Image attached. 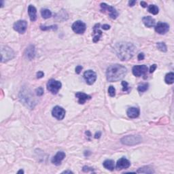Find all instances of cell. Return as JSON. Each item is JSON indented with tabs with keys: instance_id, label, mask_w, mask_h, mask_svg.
Wrapping results in <instances>:
<instances>
[{
	"instance_id": "6da1fadb",
	"label": "cell",
	"mask_w": 174,
	"mask_h": 174,
	"mask_svg": "<svg viewBox=\"0 0 174 174\" xmlns=\"http://www.w3.org/2000/svg\"><path fill=\"white\" fill-rule=\"evenodd\" d=\"M116 55L121 61H129L135 52V46L129 42H119L114 46Z\"/></svg>"
},
{
	"instance_id": "7a4b0ae2",
	"label": "cell",
	"mask_w": 174,
	"mask_h": 174,
	"mask_svg": "<svg viewBox=\"0 0 174 174\" xmlns=\"http://www.w3.org/2000/svg\"><path fill=\"white\" fill-rule=\"evenodd\" d=\"M127 73L125 66L120 64H114L109 67L106 71L107 80L109 82H117L124 78Z\"/></svg>"
},
{
	"instance_id": "3957f363",
	"label": "cell",
	"mask_w": 174,
	"mask_h": 174,
	"mask_svg": "<svg viewBox=\"0 0 174 174\" xmlns=\"http://www.w3.org/2000/svg\"><path fill=\"white\" fill-rule=\"evenodd\" d=\"M15 52L8 46H1V61L2 63L7 62L8 61L13 59L15 57Z\"/></svg>"
},
{
	"instance_id": "277c9868",
	"label": "cell",
	"mask_w": 174,
	"mask_h": 174,
	"mask_svg": "<svg viewBox=\"0 0 174 174\" xmlns=\"http://www.w3.org/2000/svg\"><path fill=\"white\" fill-rule=\"evenodd\" d=\"M142 141L139 135H127L120 139L121 143L126 145H134L141 143Z\"/></svg>"
},
{
	"instance_id": "5b68a950",
	"label": "cell",
	"mask_w": 174,
	"mask_h": 174,
	"mask_svg": "<svg viewBox=\"0 0 174 174\" xmlns=\"http://www.w3.org/2000/svg\"><path fill=\"white\" fill-rule=\"evenodd\" d=\"M62 84L59 81L55 80L54 79H50L47 83V89L51 92L52 94L56 95L58 93V90L61 88Z\"/></svg>"
},
{
	"instance_id": "8992f818",
	"label": "cell",
	"mask_w": 174,
	"mask_h": 174,
	"mask_svg": "<svg viewBox=\"0 0 174 174\" xmlns=\"http://www.w3.org/2000/svg\"><path fill=\"white\" fill-rule=\"evenodd\" d=\"M101 8H102V12L108 11L110 15V17L112 19H116L118 16V12L116 11V10L114 8V7L108 6L106 3H101Z\"/></svg>"
},
{
	"instance_id": "52a82bcc",
	"label": "cell",
	"mask_w": 174,
	"mask_h": 174,
	"mask_svg": "<svg viewBox=\"0 0 174 174\" xmlns=\"http://www.w3.org/2000/svg\"><path fill=\"white\" fill-rule=\"evenodd\" d=\"M72 28V30L75 32V33L78 34H82L84 33L85 31H86V24L83 23L82 21H77L73 23Z\"/></svg>"
},
{
	"instance_id": "ba28073f",
	"label": "cell",
	"mask_w": 174,
	"mask_h": 174,
	"mask_svg": "<svg viewBox=\"0 0 174 174\" xmlns=\"http://www.w3.org/2000/svg\"><path fill=\"white\" fill-rule=\"evenodd\" d=\"M84 78L88 84H93L97 80L96 73L93 70H87L84 73Z\"/></svg>"
},
{
	"instance_id": "9c48e42d",
	"label": "cell",
	"mask_w": 174,
	"mask_h": 174,
	"mask_svg": "<svg viewBox=\"0 0 174 174\" xmlns=\"http://www.w3.org/2000/svg\"><path fill=\"white\" fill-rule=\"evenodd\" d=\"M148 67L145 65H135L132 69V72L133 75L136 77H140L143 75H145L148 72Z\"/></svg>"
},
{
	"instance_id": "30bf717a",
	"label": "cell",
	"mask_w": 174,
	"mask_h": 174,
	"mask_svg": "<svg viewBox=\"0 0 174 174\" xmlns=\"http://www.w3.org/2000/svg\"><path fill=\"white\" fill-rule=\"evenodd\" d=\"M13 28L16 31L18 32V33L23 34L25 33L26 30H27V21H23V20L18 21L14 24Z\"/></svg>"
},
{
	"instance_id": "8fae6325",
	"label": "cell",
	"mask_w": 174,
	"mask_h": 174,
	"mask_svg": "<svg viewBox=\"0 0 174 174\" xmlns=\"http://www.w3.org/2000/svg\"><path fill=\"white\" fill-rule=\"evenodd\" d=\"M52 116L58 120H61L65 116V110L60 106H55L52 111Z\"/></svg>"
},
{
	"instance_id": "7c38bea8",
	"label": "cell",
	"mask_w": 174,
	"mask_h": 174,
	"mask_svg": "<svg viewBox=\"0 0 174 174\" xmlns=\"http://www.w3.org/2000/svg\"><path fill=\"white\" fill-rule=\"evenodd\" d=\"M21 97H20V99H21L22 102L24 103V104H27V106L31 108V106L32 108H33V104H34L33 102V97L30 96L29 93H27V92H21Z\"/></svg>"
},
{
	"instance_id": "4fadbf2b",
	"label": "cell",
	"mask_w": 174,
	"mask_h": 174,
	"mask_svg": "<svg viewBox=\"0 0 174 174\" xmlns=\"http://www.w3.org/2000/svg\"><path fill=\"white\" fill-rule=\"evenodd\" d=\"M169 25L167 23L159 22L155 26V31L158 33L161 34V35H163V34L167 33L169 31Z\"/></svg>"
},
{
	"instance_id": "5bb4252c",
	"label": "cell",
	"mask_w": 174,
	"mask_h": 174,
	"mask_svg": "<svg viewBox=\"0 0 174 174\" xmlns=\"http://www.w3.org/2000/svg\"><path fill=\"white\" fill-rule=\"evenodd\" d=\"M130 165H131L130 161H129L128 159H127L126 158L122 157L117 161L116 169L118 170L127 169V168L130 167Z\"/></svg>"
},
{
	"instance_id": "9a60e30c",
	"label": "cell",
	"mask_w": 174,
	"mask_h": 174,
	"mask_svg": "<svg viewBox=\"0 0 174 174\" xmlns=\"http://www.w3.org/2000/svg\"><path fill=\"white\" fill-rule=\"evenodd\" d=\"M65 153L64 152H58L56 154V155L54 156L53 158L52 159V163L56 166L60 165L63 160L65 157Z\"/></svg>"
},
{
	"instance_id": "2e32d148",
	"label": "cell",
	"mask_w": 174,
	"mask_h": 174,
	"mask_svg": "<svg viewBox=\"0 0 174 174\" xmlns=\"http://www.w3.org/2000/svg\"><path fill=\"white\" fill-rule=\"evenodd\" d=\"M139 114H140L139 109L135 108V107L129 108L127 112V116L130 118H136L139 116Z\"/></svg>"
},
{
	"instance_id": "e0dca14e",
	"label": "cell",
	"mask_w": 174,
	"mask_h": 174,
	"mask_svg": "<svg viewBox=\"0 0 174 174\" xmlns=\"http://www.w3.org/2000/svg\"><path fill=\"white\" fill-rule=\"evenodd\" d=\"M76 98H78V103L80 104H84L87 100H90V98H91V97L90 95L82 92L76 93Z\"/></svg>"
},
{
	"instance_id": "ac0fdd59",
	"label": "cell",
	"mask_w": 174,
	"mask_h": 174,
	"mask_svg": "<svg viewBox=\"0 0 174 174\" xmlns=\"http://www.w3.org/2000/svg\"><path fill=\"white\" fill-rule=\"evenodd\" d=\"M100 24H96L94 27V29H93L94 38L93 39V42H95H95H97L99 40H100L101 36L102 35V31H100Z\"/></svg>"
},
{
	"instance_id": "d6986e66",
	"label": "cell",
	"mask_w": 174,
	"mask_h": 174,
	"mask_svg": "<svg viewBox=\"0 0 174 174\" xmlns=\"http://www.w3.org/2000/svg\"><path fill=\"white\" fill-rule=\"evenodd\" d=\"M28 14L31 21H35L37 19V10L33 6L29 5L28 7Z\"/></svg>"
},
{
	"instance_id": "ffe728a7",
	"label": "cell",
	"mask_w": 174,
	"mask_h": 174,
	"mask_svg": "<svg viewBox=\"0 0 174 174\" xmlns=\"http://www.w3.org/2000/svg\"><path fill=\"white\" fill-rule=\"evenodd\" d=\"M142 21L143 24H144L145 27L150 28L153 27L155 24V20L153 19L152 17H150V16H148V17H143Z\"/></svg>"
},
{
	"instance_id": "44dd1931",
	"label": "cell",
	"mask_w": 174,
	"mask_h": 174,
	"mask_svg": "<svg viewBox=\"0 0 174 174\" xmlns=\"http://www.w3.org/2000/svg\"><path fill=\"white\" fill-rule=\"evenodd\" d=\"M35 47H34V46L33 45L29 46V47L27 48V50H26V55H27V58H29V60H32L34 57H35Z\"/></svg>"
},
{
	"instance_id": "7402d4cb",
	"label": "cell",
	"mask_w": 174,
	"mask_h": 174,
	"mask_svg": "<svg viewBox=\"0 0 174 174\" xmlns=\"http://www.w3.org/2000/svg\"><path fill=\"white\" fill-rule=\"evenodd\" d=\"M104 167L106 168V169L110 170V171H113L114 169L115 165H114V161L112 160H106L103 163Z\"/></svg>"
},
{
	"instance_id": "603a6c76",
	"label": "cell",
	"mask_w": 174,
	"mask_h": 174,
	"mask_svg": "<svg viewBox=\"0 0 174 174\" xmlns=\"http://www.w3.org/2000/svg\"><path fill=\"white\" fill-rule=\"evenodd\" d=\"M137 173H155L152 168H151L149 166H145V167H141L137 170Z\"/></svg>"
},
{
	"instance_id": "cb8c5ba5",
	"label": "cell",
	"mask_w": 174,
	"mask_h": 174,
	"mask_svg": "<svg viewBox=\"0 0 174 174\" xmlns=\"http://www.w3.org/2000/svg\"><path fill=\"white\" fill-rule=\"evenodd\" d=\"M165 82L168 84H171L173 83L174 81V74L173 72H170L169 74H167L165 76Z\"/></svg>"
},
{
	"instance_id": "d4e9b609",
	"label": "cell",
	"mask_w": 174,
	"mask_h": 174,
	"mask_svg": "<svg viewBox=\"0 0 174 174\" xmlns=\"http://www.w3.org/2000/svg\"><path fill=\"white\" fill-rule=\"evenodd\" d=\"M41 15L44 19H47L52 17V13L50 10L48 9H42L41 10Z\"/></svg>"
},
{
	"instance_id": "484cf974",
	"label": "cell",
	"mask_w": 174,
	"mask_h": 174,
	"mask_svg": "<svg viewBox=\"0 0 174 174\" xmlns=\"http://www.w3.org/2000/svg\"><path fill=\"white\" fill-rule=\"evenodd\" d=\"M149 13L152 14L154 15H157L159 13V9L157 6L155 5H150L148 7Z\"/></svg>"
},
{
	"instance_id": "4316f807",
	"label": "cell",
	"mask_w": 174,
	"mask_h": 174,
	"mask_svg": "<svg viewBox=\"0 0 174 174\" xmlns=\"http://www.w3.org/2000/svg\"><path fill=\"white\" fill-rule=\"evenodd\" d=\"M148 86H149V84H148V83H144V84H140L139 85L138 87H137V90H138L139 93L145 92L148 89Z\"/></svg>"
},
{
	"instance_id": "83f0119b",
	"label": "cell",
	"mask_w": 174,
	"mask_h": 174,
	"mask_svg": "<svg viewBox=\"0 0 174 174\" xmlns=\"http://www.w3.org/2000/svg\"><path fill=\"white\" fill-rule=\"evenodd\" d=\"M157 46L158 49L161 50V52H167V46H166V44L164 43V42H158L157 44Z\"/></svg>"
},
{
	"instance_id": "f1b7e54d",
	"label": "cell",
	"mask_w": 174,
	"mask_h": 174,
	"mask_svg": "<svg viewBox=\"0 0 174 174\" xmlns=\"http://www.w3.org/2000/svg\"><path fill=\"white\" fill-rule=\"evenodd\" d=\"M40 29H41L42 31H47V30H56L57 29V26L56 25H52L50 26V27H46V26H40Z\"/></svg>"
},
{
	"instance_id": "f546056e",
	"label": "cell",
	"mask_w": 174,
	"mask_h": 174,
	"mask_svg": "<svg viewBox=\"0 0 174 174\" xmlns=\"http://www.w3.org/2000/svg\"><path fill=\"white\" fill-rule=\"evenodd\" d=\"M108 94L110 97H114L116 95V89H115V88L113 86H109Z\"/></svg>"
},
{
	"instance_id": "4dcf8cb0",
	"label": "cell",
	"mask_w": 174,
	"mask_h": 174,
	"mask_svg": "<svg viewBox=\"0 0 174 174\" xmlns=\"http://www.w3.org/2000/svg\"><path fill=\"white\" fill-rule=\"evenodd\" d=\"M35 93L38 96H42L44 94V88L42 87H39V88L35 90Z\"/></svg>"
},
{
	"instance_id": "1f68e13d",
	"label": "cell",
	"mask_w": 174,
	"mask_h": 174,
	"mask_svg": "<svg viewBox=\"0 0 174 174\" xmlns=\"http://www.w3.org/2000/svg\"><path fill=\"white\" fill-rule=\"evenodd\" d=\"M122 85L123 86L122 90L123 91H128L129 90V86H128V83H127L126 81H122Z\"/></svg>"
},
{
	"instance_id": "d6a6232c",
	"label": "cell",
	"mask_w": 174,
	"mask_h": 174,
	"mask_svg": "<svg viewBox=\"0 0 174 174\" xmlns=\"http://www.w3.org/2000/svg\"><path fill=\"white\" fill-rule=\"evenodd\" d=\"M82 69H83L82 66H81V65L77 66L76 68V74H80V73L81 72V71L82 70Z\"/></svg>"
},
{
	"instance_id": "836d02e7",
	"label": "cell",
	"mask_w": 174,
	"mask_h": 174,
	"mask_svg": "<svg viewBox=\"0 0 174 174\" xmlns=\"http://www.w3.org/2000/svg\"><path fill=\"white\" fill-rule=\"evenodd\" d=\"M157 65L156 64L152 65L150 67V73H153L155 71L156 69H157Z\"/></svg>"
},
{
	"instance_id": "e575fe53",
	"label": "cell",
	"mask_w": 174,
	"mask_h": 174,
	"mask_svg": "<svg viewBox=\"0 0 174 174\" xmlns=\"http://www.w3.org/2000/svg\"><path fill=\"white\" fill-rule=\"evenodd\" d=\"M44 74L43 72H42V71H40V72H38L37 73V78H42V77H44Z\"/></svg>"
},
{
	"instance_id": "d590c367",
	"label": "cell",
	"mask_w": 174,
	"mask_h": 174,
	"mask_svg": "<svg viewBox=\"0 0 174 174\" xmlns=\"http://www.w3.org/2000/svg\"><path fill=\"white\" fill-rule=\"evenodd\" d=\"M144 57H145L144 54H143V53H139L138 54V56H137V58H138L139 61H141V60L144 59Z\"/></svg>"
},
{
	"instance_id": "8d00e7d4",
	"label": "cell",
	"mask_w": 174,
	"mask_h": 174,
	"mask_svg": "<svg viewBox=\"0 0 174 174\" xmlns=\"http://www.w3.org/2000/svg\"><path fill=\"white\" fill-rule=\"evenodd\" d=\"M101 135H102V133H101L100 131H99V132H97L95 133V139L100 138Z\"/></svg>"
},
{
	"instance_id": "74e56055",
	"label": "cell",
	"mask_w": 174,
	"mask_h": 174,
	"mask_svg": "<svg viewBox=\"0 0 174 174\" xmlns=\"http://www.w3.org/2000/svg\"><path fill=\"white\" fill-rule=\"evenodd\" d=\"M102 28L104 30H108V29H110V26L108 25H102Z\"/></svg>"
},
{
	"instance_id": "f35d334b",
	"label": "cell",
	"mask_w": 174,
	"mask_h": 174,
	"mask_svg": "<svg viewBox=\"0 0 174 174\" xmlns=\"http://www.w3.org/2000/svg\"><path fill=\"white\" fill-rule=\"evenodd\" d=\"M135 3H136V1H129V6H131V7L133 6L135 4Z\"/></svg>"
},
{
	"instance_id": "ab89813d",
	"label": "cell",
	"mask_w": 174,
	"mask_h": 174,
	"mask_svg": "<svg viewBox=\"0 0 174 174\" xmlns=\"http://www.w3.org/2000/svg\"><path fill=\"white\" fill-rule=\"evenodd\" d=\"M140 4L141 6H142L143 8H146L148 6V4L146 2H145V1H141Z\"/></svg>"
},
{
	"instance_id": "60d3db41",
	"label": "cell",
	"mask_w": 174,
	"mask_h": 174,
	"mask_svg": "<svg viewBox=\"0 0 174 174\" xmlns=\"http://www.w3.org/2000/svg\"><path fill=\"white\" fill-rule=\"evenodd\" d=\"M63 173H73V172L72 171H63Z\"/></svg>"
},
{
	"instance_id": "b9f144b4",
	"label": "cell",
	"mask_w": 174,
	"mask_h": 174,
	"mask_svg": "<svg viewBox=\"0 0 174 174\" xmlns=\"http://www.w3.org/2000/svg\"><path fill=\"white\" fill-rule=\"evenodd\" d=\"M24 173V171H23V170L21 169V170H20V171H18V173Z\"/></svg>"
}]
</instances>
